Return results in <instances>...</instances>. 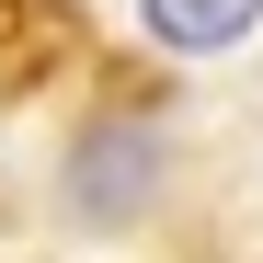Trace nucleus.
I'll list each match as a JSON object with an SVG mask.
<instances>
[{"mask_svg":"<svg viewBox=\"0 0 263 263\" xmlns=\"http://www.w3.org/2000/svg\"><path fill=\"white\" fill-rule=\"evenodd\" d=\"M138 23L172 58H217V46H240V34L263 23V0H138Z\"/></svg>","mask_w":263,"mask_h":263,"instance_id":"f257e3e1","label":"nucleus"}]
</instances>
